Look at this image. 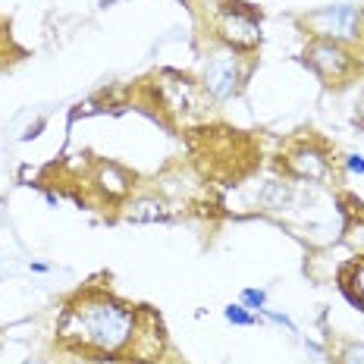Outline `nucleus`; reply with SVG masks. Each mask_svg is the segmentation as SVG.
<instances>
[{"instance_id": "f257e3e1", "label": "nucleus", "mask_w": 364, "mask_h": 364, "mask_svg": "<svg viewBox=\"0 0 364 364\" xmlns=\"http://www.w3.org/2000/svg\"><path fill=\"white\" fill-rule=\"evenodd\" d=\"M135 311H129L126 305L113 299H101V295H91V299H79L75 305L66 308L63 321H60V336L66 343H79L85 348L104 355H117L129 346L135 333Z\"/></svg>"}, {"instance_id": "f03ea898", "label": "nucleus", "mask_w": 364, "mask_h": 364, "mask_svg": "<svg viewBox=\"0 0 364 364\" xmlns=\"http://www.w3.org/2000/svg\"><path fill=\"white\" fill-rule=\"evenodd\" d=\"M214 32L223 38L230 48H255L261 41V19L248 10L245 4H230L226 0L223 6L214 13Z\"/></svg>"}, {"instance_id": "7ed1b4c3", "label": "nucleus", "mask_w": 364, "mask_h": 364, "mask_svg": "<svg viewBox=\"0 0 364 364\" xmlns=\"http://www.w3.org/2000/svg\"><path fill=\"white\" fill-rule=\"evenodd\" d=\"M308 60H311V66L321 73V79H327V85H343L348 75H352V70H355V60L348 57L336 41L311 44V48H308Z\"/></svg>"}, {"instance_id": "20e7f679", "label": "nucleus", "mask_w": 364, "mask_h": 364, "mask_svg": "<svg viewBox=\"0 0 364 364\" xmlns=\"http://www.w3.org/2000/svg\"><path fill=\"white\" fill-rule=\"evenodd\" d=\"M308 22L314 26L317 35H323L327 41H346V38H355L358 35V22H361V13L355 6H327V10H317L311 13Z\"/></svg>"}, {"instance_id": "39448f33", "label": "nucleus", "mask_w": 364, "mask_h": 364, "mask_svg": "<svg viewBox=\"0 0 364 364\" xmlns=\"http://www.w3.org/2000/svg\"><path fill=\"white\" fill-rule=\"evenodd\" d=\"M239 63L232 54H214L204 63V88H208L210 97H217V101H226V97H232L239 91Z\"/></svg>"}, {"instance_id": "423d86ee", "label": "nucleus", "mask_w": 364, "mask_h": 364, "mask_svg": "<svg viewBox=\"0 0 364 364\" xmlns=\"http://www.w3.org/2000/svg\"><path fill=\"white\" fill-rule=\"evenodd\" d=\"M148 330H139V321H135V333H132V355L139 361H154L157 355L164 352V336H161V323H157L154 314H145Z\"/></svg>"}, {"instance_id": "0eeeda50", "label": "nucleus", "mask_w": 364, "mask_h": 364, "mask_svg": "<svg viewBox=\"0 0 364 364\" xmlns=\"http://www.w3.org/2000/svg\"><path fill=\"white\" fill-rule=\"evenodd\" d=\"M286 166H289V173L299 176V179H323L330 173L327 157L317 154V151H311V148L292 151V154L286 157Z\"/></svg>"}, {"instance_id": "6e6552de", "label": "nucleus", "mask_w": 364, "mask_h": 364, "mask_svg": "<svg viewBox=\"0 0 364 364\" xmlns=\"http://www.w3.org/2000/svg\"><path fill=\"white\" fill-rule=\"evenodd\" d=\"M132 223H157V220H170V210H166L164 201H154V198H145L139 204H132V210L126 214Z\"/></svg>"}, {"instance_id": "1a4fd4ad", "label": "nucleus", "mask_w": 364, "mask_h": 364, "mask_svg": "<svg viewBox=\"0 0 364 364\" xmlns=\"http://www.w3.org/2000/svg\"><path fill=\"white\" fill-rule=\"evenodd\" d=\"M223 314H226V321L236 323V327H252V323H255V317L248 314V311L242 308V305H230V308L223 311Z\"/></svg>"}, {"instance_id": "9d476101", "label": "nucleus", "mask_w": 364, "mask_h": 364, "mask_svg": "<svg viewBox=\"0 0 364 364\" xmlns=\"http://www.w3.org/2000/svg\"><path fill=\"white\" fill-rule=\"evenodd\" d=\"M242 301H245L248 308H257V311H261L264 301H267V292H264V289H245V292H242Z\"/></svg>"}, {"instance_id": "9b49d317", "label": "nucleus", "mask_w": 364, "mask_h": 364, "mask_svg": "<svg viewBox=\"0 0 364 364\" xmlns=\"http://www.w3.org/2000/svg\"><path fill=\"white\" fill-rule=\"evenodd\" d=\"M352 283H355V299H361V301H364V264H361V267H355Z\"/></svg>"}, {"instance_id": "f8f14e48", "label": "nucleus", "mask_w": 364, "mask_h": 364, "mask_svg": "<svg viewBox=\"0 0 364 364\" xmlns=\"http://www.w3.org/2000/svg\"><path fill=\"white\" fill-rule=\"evenodd\" d=\"M348 170H352V173H364V157H358V154L348 157Z\"/></svg>"}, {"instance_id": "ddd939ff", "label": "nucleus", "mask_w": 364, "mask_h": 364, "mask_svg": "<svg viewBox=\"0 0 364 364\" xmlns=\"http://www.w3.org/2000/svg\"><path fill=\"white\" fill-rule=\"evenodd\" d=\"M358 123L364 126V91H361V97H358Z\"/></svg>"}, {"instance_id": "4468645a", "label": "nucleus", "mask_w": 364, "mask_h": 364, "mask_svg": "<svg viewBox=\"0 0 364 364\" xmlns=\"http://www.w3.org/2000/svg\"><path fill=\"white\" fill-rule=\"evenodd\" d=\"M104 4H113V0H104Z\"/></svg>"}]
</instances>
